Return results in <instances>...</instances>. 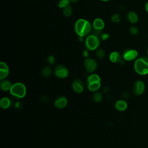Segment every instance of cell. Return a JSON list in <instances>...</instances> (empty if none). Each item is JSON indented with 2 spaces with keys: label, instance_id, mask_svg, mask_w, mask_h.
Returning <instances> with one entry per match:
<instances>
[{
  "label": "cell",
  "instance_id": "6da1fadb",
  "mask_svg": "<svg viewBox=\"0 0 148 148\" xmlns=\"http://www.w3.org/2000/svg\"><path fill=\"white\" fill-rule=\"evenodd\" d=\"M74 29L78 36L86 38L91 34L93 29L92 24L85 18H79L75 23Z\"/></svg>",
  "mask_w": 148,
  "mask_h": 148
},
{
  "label": "cell",
  "instance_id": "7a4b0ae2",
  "mask_svg": "<svg viewBox=\"0 0 148 148\" xmlns=\"http://www.w3.org/2000/svg\"><path fill=\"white\" fill-rule=\"evenodd\" d=\"M134 69L139 75H147L148 73V57L142 56L137 58L134 63Z\"/></svg>",
  "mask_w": 148,
  "mask_h": 148
},
{
  "label": "cell",
  "instance_id": "3957f363",
  "mask_svg": "<svg viewBox=\"0 0 148 148\" xmlns=\"http://www.w3.org/2000/svg\"><path fill=\"white\" fill-rule=\"evenodd\" d=\"M101 38L95 34H91L86 37L84 44L86 49L89 51H94L98 49L101 43Z\"/></svg>",
  "mask_w": 148,
  "mask_h": 148
},
{
  "label": "cell",
  "instance_id": "277c9868",
  "mask_svg": "<svg viewBox=\"0 0 148 148\" xmlns=\"http://www.w3.org/2000/svg\"><path fill=\"white\" fill-rule=\"evenodd\" d=\"M10 92L14 97L22 98L26 94V87L23 83L17 82L12 84Z\"/></svg>",
  "mask_w": 148,
  "mask_h": 148
},
{
  "label": "cell",
  "instance_id": "5b68a950",
  "mask_svg": "<svg viewBox=\"0 0 148 148\" xmlns=\"http://www.w3.org/2000/svg\"><path fill=\"white\" fill-rule=\"evenodd\" d=\"M92 28L94 34L99 36L102 34L101 32L105 27V22L101 18L97 17L92 21Z\"/></svg>",
  "mask_w": 148,
  "mask_h": 148
},
{
  "label": "cell",
  "instance_id": "8992f818",
  "mask_svg": "<svg viewBox=\"0 0 148 148\" xmlns=\"http://www.w3.org/2000/svg\"><path fill=\"white\" fill-rule=\"evenodd\" d=\"M84 65L86 71L88 72H94L97 67V62L94 58L87 57L84 61Z\"/></svg>",
  "mask_w": 148,
  "mask_h": 148
},
{
  "label": "cell",
  "instance_id": "52a82bcc",
  "mask_svg": "<svg viewBox=\"0 0 148 148\" xmlns=\"http://www.w3.org/2000/svg\"><path fill=\"white\" fill-rule=\"evenodd\" d=\"M54 73L58 77L64 79L68 75V70L65 66L58 64L55 67Z\"/></svg>",
  "mask_w": 148,
  "mask_h": 148
},
{
  "label": "cell",
  "instance_id": "ba28073f",
  "mask_svg": "<svg viewBox=\"0 0 148 148\" xmlns=\"http://www.w3.org/2000/svg\"><path fill=\"white\" fill-rule=\"evenodd\" d=\"M138 51L135 49H128L125 50L123 54V58L128 61H132L136 58L138 57Z\"/></svg>",
  "mask_w": 148,
  "mask_h": 148
},
{
  "label": "cell",
  "instance_id": "9c48e42d",
  "mask_svg": "<svg viewBox=\"0 0 148 148\" xmlns=\"http://www.w3.org/2000/svg\"><path fill=\"white\" fill-rule=\"evenodd\" d=\"M145 85L143 81L137 80L133 86V92L136 95H140L143 94L145 91Z\"/></svg>",
  "mask_w": 148,
  "mask_h": 148
},
{
  "label": "cell",
  "instance_id": "30bf717a",
  "mask_svg": "<svg viewBox=\"0 0 148 148\" xmlns=\"http://www.w3.org/2000/svg\"><path fill=\"white\" fill-rule=\"evenodd\" d=\"M9 70L8 65L3 61L0 62V79L3 80L9 75Z\"/></svg>",
  "mask_w": 148,
  "mask_h": 148
},
{
  "label": "cell",
  "instance_id": "8fae6325",
  "mask_svg": "<svg viewBox=\"0 0 148 148\" xmlns=\"http://www.w3.org/2000/svg\"><path fill=\"white\" fill-rule=\"evenodd\" d=\"M67 99L65 97H61L57 98L54 102V106L58 109H63L67 105Z\"/></svg>",
  "mask_w": 148,
  "mask_h": 148
},
{
  "label": "cell",
  "instance_id": "7c38bea8",
  "mask_svg": "<svg viewBox=\"0 0 148 148\" xmlns=\"http://www.w3.org/2000/svg\"><path fill=\"white\" fill-rule=\"evenodd\" d=\"M72 87L74 91L77 93L82 92L84 89L83 83L81 80L79 79H76L73 82Z\"/></svg>",
  "mask_w": 148,
  "mask_h": 148
},
{
  "label": "cell",
  "instance_id": "4fadbf2b",
  "mask_svg": "<svg viewBox=\"0 0 148 148\" xmlns=\"http://www.w3.org/2000/svg\"><path fill=\"white\" fill-rule=\"evenodd\" d=\"M109 60L112 62L117 63L121 61V55L118 51H114L109 54Z\"/></svg>",
  "mask_w": 148,
  "mask_h": 148
},
{
  "label": "cell",
  "instance_id": "5bb4252c",
  "mask_svg": "<svg viewBox=\"0 0 148 148\" xmlns=\"http://www.w3.org/2000/svg\"><path fill=\"white\" fill-rule=\"evenodd\" d=\"M115 108L119 111H124L127 108V103L124 100H119L115 103Z\"/></svg>",
  "mask_w": 148,
  "mask_h": 148
},
{
  "label": "cell",
  "instance_id": "9a60e30c",
  "mask_svg": "<svg viewBox=\"0 0 148 148\" xmlns=\"http://www.w3.org/2000/svg\"><path fill=\"white\" fill-rule=\"evenodd\" d=\"M12 84L10 82L6 80H2L0 83L1 88L4 91H8L10 90Z\"/></svg>",
  "mask_w": 148,
  "mask_h": 148
},
{
  "label": "cell",
  "instance_id": "2e32d148",
  "mask_svg": "<svg viewBox=\"0 0 148 148\" xmlns=\"http://www.w3.org/2000/svg\"><path fill=\"white\" fill-rule=\"evenodd\" d=\"M0 105L2 109H8L11 105V101L8 97H3L1 99Z\"/></svg>",
  "mask_w": 148,
  "mask_h": 148
},
{
  "label": "cell",
  "instance_id": "e0dca14e",
  "mask_svg": "<svg viewBox=\"0 0 148 148\" xmlns=\"http://www.w3.org/2000/svg\"><path fill=\"white\" fill-rule=\"evenodd\" d=\"M127 18L129 21L132 24L136 23L138 21V16L134 12H130L127 14Z\"/></svg>",
  "mask_w": 148,
  "mask_h": 148
},
{
  "label": "cell",
  "instance_id": "ac0fdd59",
  "mask_svg": "<svg viewBox=\"0 0 148 148\" xmlns=\"http://www.w3.org/2000/svg\"><path fill=\"white\" fill-rule=\"evenodd\" d=\"M101 87V82H93L88 83V88L91 91H96L99 89Z\"/></svg>",
  "mask_w": 148,
  "mask_h": 148
},
{
  "label": "cell",
  "instance_id": "d6986e66",
  "mask_svg": "<svg viewBox=\"0 0 148 148\" xmlns=\"http://www.w3.org/2000/svg\"><path fill=\"white\" fill-rule=\"evenodd\" d=\"M63 14L66 17H70L73 13V9L72 6L69 5L62 9Z\"/></svg>",
  "mask_w": 148,
  "mask_h": 148
},
{
  "label": "cell",
  "instance_id": "ffe728a7",
  "mask_svg": "<svg viewBox=\"0 0 148 148\" xmlns=\"http://www.w3.org/2000/svg\"><path fill=\"white\" fill-rule=\"evenodd\" d=\"M101 80V79L99 76L95 73H93L91 75H90L87 78V82L88 83H93V82H99Z\"/></svg>",
  "mask_w": 148,
  "mask_h": 148
},
{
  "label": "cell",
  "instance_id": "44dd1931",
  "mask_svg": "<svg viewBox=\"0 0 148 148\" xmlns=\"http://www.w3.org/2000/svg\"><path fill=\"white\" fill-rule=\"evenodd\" d=\"M51 68L49 66H45L43 69H42V75L45 77H49L50 76V75L51 74Z\"/></svg>",
  "mask_w": 148,
  "mask_h": 148
},
{
  "label": "cell",
  "instance_id": "7402d4cb",
  "mask_svg": "<svg viewBox=\"0 0 148 148\" xmlns=\"http://www.w3.org/2000/svg\"><path fill=\"white\" fill-rule=\"evenodd\" d=\"M93 99L96 102H99L102 99V94L99 92H95L93 95Z\"/></svg>",
  "mask_w": 148,
  "mask_h": 148
},
{
  "label": "cell",
  "instance_id": "603a6c76",
  "mask_svg": "<svg viewBox=\"0 0 148 148\" xmlns=\"http://www.w3.org/2000/svg\"><path fill=\"white\" fill-rule=\"evenodd\" d=\"M70 2L69 0H60L58 3V6L61 9H63L69 5Z\"/></svg>",
  "mask_w": 148,
  "mask_h": 148
},
{
  "label": "cell",
  "instance_id": "cb8c5ba5",
  "mask_svg": "<svg viewBox=\"0 0 148 148\" xmlns=\"http://www.w3.org/2000/svg\"><path fill=\"white\" fill-rule=\"evenodd\" d=\"M96 56L99 58V59H102L105 55V52L103 49H98L96 50V53H95Z\"/></svg>",
  "mask_w": 148,
  "mask_h": 148
},
{
  "label": "cell",
  "instance_id": "d4e9b609",
  "mask_svg": "<svg viewBox=\"0 0 148 148\" xmlns=\"http://www.w3.org/2000/svg\"><path fill=\"white\" fill-rule=\"evenodd\" d=\"M111 20L114 23H118L120 21V17L118 14H113L110 17Z\"/></svg>",
  "mask_w": 148,
  "mask_h": 148
},
{
  "label": "cell",
  "instance_id": "484cf974",
  "mask_svg": "<svg viewBox=\"0 0 148 148\" xmlns=\"http://www.w3.org/2000/svg\"><path fill=\"white\" fill-rule=\"evenodd\" d=\"M110 37V35L107 32H103L100 35V38L102 40H108Z\"/></svg>",
  "mask_w": 148,
  "mask_h": 148
},
{
  "label": "cell",
  "instance_id": "4316f807",
  "mask_svg": "<svg viewBox=\"0 0 148 148\" xmlns=\"http://www.w3.org/2000/svg\"><path fill=\"white\" fill-rule=\"evenodd\" d=\"M130 32L131 34L136 35L139 33V29L135 27H131L130 29Z\"/></svg>",
  "mask_w": 148,
  "mask_h": 148
},
{
  "label": "cell",
  "instance_id": "83f0119b",
  "mask_svg": "<svg viewBox=\"0 0 148 148\" xmlns=\"http://www.w3.org/2000/svg\"><path fill=\"white\" fill-rule=\"evenodd\" d=\"M47 60L48 61V62L50 64H54L55 61H56V59H55V57L52 56V55H50L47 57Z\"/></svg>",
  "mask_w": 148,
  "mask_h": 148
},
{
  "label": "cell",
  "instance_id": "f1b7e54d",
  "mask_svg": "<svg viewBox=\"0 0 148 148\" xmlns=\"http://www.w3.org/2000/svg\"><path fill=\"white\" fill-rule=\"evenodd\" d=\"M83 57H84L85 58H87L88 57V50L87 49L84 50L83 51Z\"/></svg>",
  "mask_w": 148,
  "mask_h": 148
},
{
  "label": "cell",
  "instance_id": "f546056e",
  "mask_svg": "<svg viewBox=\"0 0 148 148\" xmlns=\"http://www.w3.org/2000/svg\"><path fill=\"white\" fill-rule=\"evenodd\" d=\"M145 9H146V10L147 11V12L148 13V2L146 3V5H145Z\"/></svg>",
  "mask_w": 148,
  "mask_h": 148
},
{
  "label": "cell",
  "instance_id": "4dcf8cb0",
  "mask_svg": "<svg viewBox=\"0 0 148 148\" xmlns=\"http://www.w3.org/2000/svg\"><path fill=\"white\" fill-rule=\"evenodd\" d=\"M71 2H77L79 1V0H69Z\"/></svg>",
  "mask_w": 148,
  "mask_h": 148
},
{
  "label": "cell",
  "instance_id": "1f68e13d",
  "mask_svg": "<svg viewBox=\"0 0 148 148\" xmlns=\"http://www.w3.org/2000/svg\"><path fill=\"white\" fill-rule=\"evenodd\" d=\"M101 1H102V2H108V1H109L110 0H99Z\"/></svg>",
  "mask_w": 148,
  "mask_h": 148
},
{
  "label": "cell",
  "instance_id": "d6a6232c",
  "mask_svg": "<svg viewBox=\"0 0 148 148\" xmlns=\"http://www.w3.org/2000/svg\"><path fill=\"white\" fill-rule=\"evenodd\" d=\"M147 54L148 56V47H147Z\"/></svg>",
  "mask_w": 148,
  "mask_h": 148
}]
</instances>
